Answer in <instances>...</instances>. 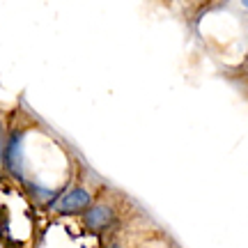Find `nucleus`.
<instances>
[{
	"mask_svg": "<svg viewBox=\"0 0 248 248\" xmlns=\"http://www.w3.org/2000/svg\"><path fill=\"white\" fill-rule=\"evenodd\" d=\"M241 7H244V9H248V0H244V2H241Z\"/></svg>",
	"mask_w": 248,
	"mask_h": 248,
	"instance_id": "obj_4",
	"label": "nucleus"
},
{
	"mask_svg": "<svg viewBox=\"0 0 248 248\" xmlns=\"http://www.w3.org/2000/svg\"><path fill=\"white\" fill-rule=\"evenodd\" d=\"M94 202H97V195L90 186L71 184L58 195V200L48 207V212H55L60 216H83Z\"/></svg>",
	"mask_w": 248,
	"mask_h": 248,
	"instance_id": "obj_1",
	"label": "nucleus"
},
{
	"mask_svg": "<svg viewBox=\"0 0 248 248\" xmlns=\"http://www.w3.org/2000/svg\"><path fill=\"white\" fill-rule=\"evenodd\" d=\"M117 223V209L108 200H97L83 214V225L94 234H104V232L113 230V225Z\"/></svg>",
	"mask_w": 248,
	"mask_h": 248,
	"instance_id": "obj_3",
	"label": "nucleus"
},
{
	"mask_svg": "<svg viewBox=\"0 0 248 248\" xmlns=\"http://www.w3.org/2000/svg\"><path fill=\"white\" fill-rule=\"evenodd\" d=\"M2 166L9 175L26 184V154H23V131H12L2 145Z\"/></svg>",
	"mask_w": 248,
	"mask_h": 248,
	"instance_id": "obj_2",
	"label": "nucleus"
}]
</instances>
